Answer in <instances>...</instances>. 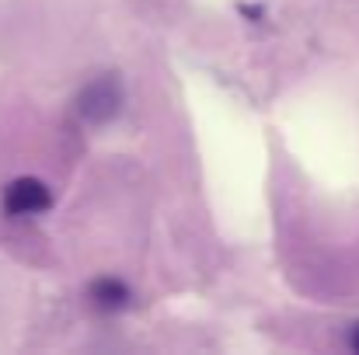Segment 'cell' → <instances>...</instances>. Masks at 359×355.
Returning a JSON list of instances; mask_svg holds the SVG:
<instances>
[{
	"mask_svg": "<svg viewBox=\"0 0 359 355\" xmlns=\"http://www.w3.org/2000/svg\"><path fill=\"white\" fill-rule=\"evenodd\" d=\"M122 102H126V91H122L119 74H102L77 91L74 116L84 125H105L122 112Z\"/></svg>",
	"mask_w": 359,
	"mask_h": 355,
	"instance_id": "cell-1",
	"label": "cell"
},
{
	"mask_svg": "<svg viewBox=\"0 0 359 355\" xmlns=\"http://www.w3.org/2000/svg\"><path fill=\"white\" fill-rule=\"evenodd\" d=\"M53 206V192L42 178H14L7 188H4V213L14 216V220H28V216H42L46 209Z\"/></svg>",
	"mask_w": 359,
	"mask_h": 355,
	"instance_id": "cell-2",
	"label": "cell"
},
{
	"mask_svg": "<svg viewBox=\"0 0 359 355\" xmlns=\"http://www.w3.org/2000/svg\"><path fill=\"white\" fill-rule=\"evenodd\" d=\"M88 300L102 314H122L133 303V289H129V282H122L119 275H102V279H95L88 286Z\"/></svg>",
	"mask_w": 359,
	"mask_h": 355,
	"instance_id": "cell-3",
	"label": "cell"
},
{
	"mask_svg": "<svg viewBox=\"0 0 359 355\" xmlns=\"http://www.w3.org/2000/svg\"><path fill=\"white\" fill-rule=\"evenodd\" d=\"M238 11L244 18H251V21H262V18H265V7H262V4H241Z\"/></svg>",
	"mask_w": 359,
	"mask_h": 355,
	"instance_id": "cell-4",
	"label": "cell"
},
{
	"mask_svg": "<svg viewBox=\"0 0 359 355\" xmlns=\"http://www.w3.org/2000/svg\"><path fill=\"white\" fill-rule=\"evenodd\" d=\"M346 342H349V349H353V352H359V321H356V324H353V328H349V335H346Z\"/></svg>",
	"mask_w": 359,
	"mask_h": 355,
	"instance_id": "cell-5",
	"label": "cell"
}]
</instances>
